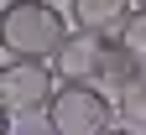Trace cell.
Listing matches in <instances>:
<instances>
[{
  "mask_svg": "<svg viewBox=\"0 0 146 135\" xmlns=\"http://www.w3.org/2000/svg\"><path fill=\"white\" fill-rule=\"evenodd\" d=\"M115 109L131 130H146V68H136V78L115 94Z\"/></svg>",
  "mask_w": 146,
  "mask_h": 135,
  "instance_id": "obj_6",
  "label": "cell"
},
{
  "mask_svg": "<svg viewBox=\"0 0 146 135\" xmlns=\"http://www.w3.org/2000/svg\"><path fill=\"white\" fill-rule=\"evenodd\" d=\"M58 5H63V0H58Z\"/></svg>",
  "mask_w": 146,
  "mask_h": 135,
  "instance_id": "obj_11",
  "label": "cell"
},
{
  "mask_svg": "<svg viewBox=\"0 0 146 135\" xmlns=\"http://www.w3.org/2000/svg\"><path fill=\"white\" fill-rule=\"evenodd\" d=\"M104 135H141V130H131V125H125V130H115V125H110V130H104Z\"/></svg>",
  "mask_w": 146,
  "mask_h": 135,
  "instance_id": "obj_8",
  "label": "cell"
},
{
  "mask_svg": "<svg viewBox=\"0 0 146 135\" xmlns=\"http://www.w3.org/2000/svg\"><path fill=\"white\" fill-rule=\"evenodd\" d=\"M68 36L58 0H5L0 16V47L5 57H52Z\"/></svg>",
  "mask_w": 146,
  "mask_h": 135,
  "instance_id": "obj_1",
  "label": "cell"
},
{
  "mask_svg": "<svg viewBox=\"0 0 146 135\" xmlns=\"http://www.w3.org/2000/svg\"><path fill=\"white\" fill-rule=\"evenodd\" d=\"M131 11H136V0H68L73 26H89V31H104V36H115Z\"/></svg>",
  "mask_w": 146,
  "mask_h": 135,
  "instance_id": "obj_5",
  "label": "cell"
},
{
  "mask_svg": "<svg viewBox=\"0 0 146 135\" xmlns=\"http://www.w3.org/2000/svg\"><path fill=\"white\" fill-rule=\"evenodd\" d=\"M110 42H115V36H104V31L73 26L63 42H58V52H52L47 63H52V73H58L63 83H94V78H99L104 52H110Z\"/></svg>",
  "mask_w": 146,
  "mask_h": 135,
  "instance_id": "obj_4",
  "label": "cell"
},
{
  "mask_svg": "<svg viewBox=\"0 0 146 135\" xmlns=\"http://www.w3.org/2000/svg\"><path fill=\"white\" fill-rule=\"evenodd\" d=\"M115 42L125 47V57H136V68H146V5H136L125 16V26L115 31Z\"/></svg>",
  "mask_w": 146,
  "mask_h": 135,
  "instance_id": "obj_7",
  "label": "cell"
},
{
  "mask_svg": "<svg viewBox=\"0 0 146 135\" xmlns=\"http://www.w3.org/2000/svg\"><path fill=\"white\" fill-rule=\"evenodd\" d=\"M136 5H146V0H136Z\"/></svg>",
  "mask_w": 146,
  "mask_h": 135,
  "instance_id": "obj_9",
  "label": "cell"
},
{
  "mask_svg": "<svg viewBox=\"0 0 146 135\" xmlns=\"http://www.w3.org/2000/svg\"><path fill=\"white\" fill-rule=\"evenodd\" d=\"M42 114H47V130L58 135H104L120 109L104 83H63Z\"/></svg>",
  "mask_w": 146,
  "mask_h": 135,
  "instance_id": "obj_2",
  "label": "cell"
},
{
  "mask_svg": "<svg viewBox=\"0 0 146 135\" xmlns=\"http://www.w3.org/2000/svg\"><path fill=\"white\" fill-rule=\"evenodd\" d=\"M47 135H58V130H47Z\"/></svg>",
  "mask_w": 146,
  "mask_h": 135,
  "instance_id": "obj_10",
  "label": "cell"
},
{
  "mask_svg": "<svg viewBox=\"0 0 146 135\" xmlns=\"http://www.w3.org/2000/svg\"><path fill=\"white\" fill-rule=\"evenodd\" d=\"M58 94V73L47 57H5L0 63V104L11 114H36Z\"/></svg>",
  "mask_w": 146,
  "mask_h": 135,
  "instance_id": "obj_3",
  "label": "cell"
}]
</instances>
